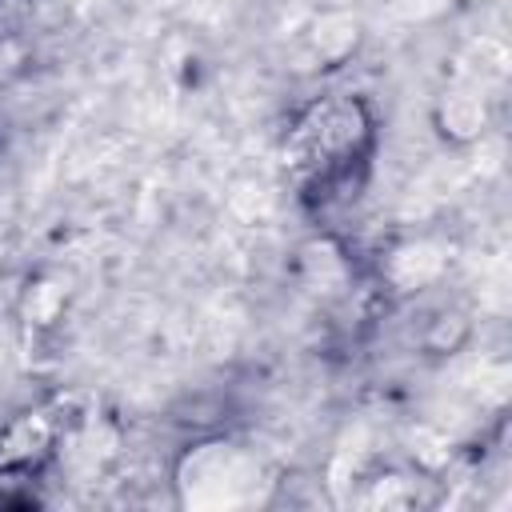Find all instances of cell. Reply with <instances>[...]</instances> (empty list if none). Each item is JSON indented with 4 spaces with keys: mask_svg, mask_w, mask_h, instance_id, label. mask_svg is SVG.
Here are the masks:
<instances>
[{
    "mask_svg": "<svg viewBox=\"0 0 512 512\" xmlns=\"http://www.w3.org/2000/svg\"><path fill=\"white\" fill-rule=\"evenodd\" d=\"M368 144H372V124L364 108L348 96H336V100L312 104L296 120V128L288 132L284 156L296 184L308 196L332 200L364 168Z\"/></svg>",
    "mask_w": 512,
    "mask_h": 512,
    "instance_id": "cell-1",
    "label": "cell"
}]
</instances>
